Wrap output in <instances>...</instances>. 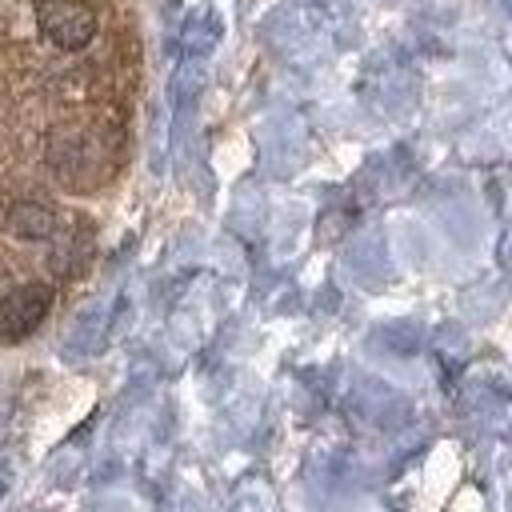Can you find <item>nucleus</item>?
<instances>
[{
	"label": "nucleus",
	"instance_id": "nucleus-1",
	"mask_svg": "<svg viewBox=\"0 0 512 512\" xmlns=\"http://www.w3.org/2000/svg\"><path fill=\"white\" fill-rule=\"evenodd\" d=\"M36 28L60 52H84L96 40L100 16L88 0H36Z\"/></svg>",
	"mask_w": 512,
	"mask_h": 512
},
{
	"label": "nucleus",
	"instance_id": "nucleus-2",
	"mask_svg": "<svg viewBox=\"0 0 512 512\" xmlns=\"http://www.w3.org/2000/svg\"><path fill=\"white\" fill-rule=\"evenodd\" d=\"M52 308V288L32 280V284H20L12 292L0 296V340H20L28 336Z\"/></svg>",
	"mask_w": 512,
	"mask_h": 512
},
{
	"label": "nucleus",
	"instance_id": "nucleus-3",
	"mask_svg": "<svg viewBox=\"0 0 512 512\" xmlns=\"http://www.w3.org/2000/svg\"><path fill=\"white\" fill-rule=\"evenodd\" d=\"M8 228H12L16 236L44 240V236H52V232H56V212H52V208H44V204L24 200V204H12V212H8Z\"/></svg>",
	"mask_w": 512,
	"mask_h": 512
}]
</instances>
